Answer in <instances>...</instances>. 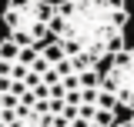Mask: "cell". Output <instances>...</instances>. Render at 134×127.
I'll list each match as a JSON object with an SVG mask.
<instances>
[{
	"label": "cell",
	"instance_id": "1",
	"mask_svg": "<svg viewBox=\"0 0 134 127\" xmlns=\"http://www.w3.org/2000/svg\"><path fill=\"white\" fill-rule=\"evenodd\" d=\"M127 10H111L104 0H60L54 3L47 24L50 40H57L64 54H87L97 63L107 60V40L124 33Z\"/></svg>",
	"mask_w": 134,
	"mask_h": 127
},
{
	"label": "cell",
	"instance_id": "2",
	"mask_svg": "<svg viewBox=\"0 0 134 127\" xmlns=\"http://www.w3.org/2000/svg\"><path fill=\"white\" fill-rule=\"evenodd\" d=\"M54 17V3L50 0H7L3 7V27L7 33L20 30L34 40V47H40L44 40H50L47 24Z\"/></svg>",
	"mask_w": 134,
	"mask_h": 127
},
{
	"label": "cell",
	"instance_id": "3",
	"mask_svg": "<svg viewBox=\"0 0 134 127\" xmlns=\"http://www.w3.org/2000/svg\"><path fill=\"white\" fill-rule=\"evenodd\" d=\"M100 90L117 100V107H127L134 114V47L107 57V70L100 74Z\"/></svg>",
	"mask_w": 134,
	"mask_h": 127
},
{
	"label": "cell",
	"instance_id": "4",
	"mask_svg": "<svg viewBox=\"0 0 134 127\" xmlns=\"http://www.w3.org/2000/svg\"><path fill=\"white\" fill-rule=\"evenodd\" d=\"M67 60H70V70H74V74H84V70H100V63L94 60V57H87V54H70Z\"/></svg>",
	"mask_w": 134,
	"mask_h": 127
},
{
	"label": "cell",
	"instance_id": "5",
	"mask_svg": "<svg viewBox=\"0 0 134 127\" xmlns=\"http://www.w3.org/2000/svg\"><path fill=\"white\" fill-rule=\"evenodd\" d=\"M40 57H44V60H47L50 67H54V63H60V60H64L67 54H64V47H60L57 40H50L47 47H40Z\"/></svg>",
	"mask_w": 134,
	"mask_h": 127
},
{
	"label": "cell",
	"instance_id": "6",
	"mask_svg": "<svg viewBox=\"0 0 134 127\" xmlns=\"http://www.w3.org/2000/svg\"><path fill=\"white\" fill-rule=\"evenodd\" d=\"M77 84H81V90H100V70H84V74H77Z\"/></svg>",
	"mask_w": 134,
	"mask_h": 127
},
{
	"label": "cell",
	"instance_id": "7",
	"mask_svg": "<svg viewBox=\"0 0 134 127\" xmlns=\"http://www.w3.org/2000/svg\"><path fill=\"white\" fill-rule=\"evenodd\" d=\"M91 124H94V127H114L117 124V111H94Z\"/></svg>",
	"mask_w": 134,
	"mask_h": 127
},
{
	"label": "cell",
	"instance_id": "8",
	"mask_svg": "<svg viewBox=\"0 0 134 127\" xmlns=\"http://www.w3.org/2000/svg\"><path fill=\"white\" fill-rule=\"evenodd\" d=\"M17 54H20V47H14L7 37L0 40V60H7V63H17Z\"/></svg>",
	"mask_w": 134,
	"mask_h": 127
},
{
	"label": "cell",
	"instance_id": "9",
	"mask_svg": "<svg viewBox=\"0 0 134 127\" xmlns=\"http://www.w3.org/2000/svg\"><path fill=\"white\" fill-rule=\"evenodd\" d=\"M37 57H40V47H24V50H20V54H17V63L30 70V63L37 60Z\"/></svg>",
	"mask_w": 134,
	"mask_h": 127
},
{
	"label": "cell",
	"instance_id": "10",
	"mask_svg": "<svg viewBox=\"0 0 134 127\" xmlns=\"http://www.w3.org/2000/svg\"><path fill=\"white\" fill-rule=\"evenodd\" d=\"M97 111H117V100L107 90H97Z\"/></svg>",
	"mask_w": 134,
	"mask_h": 127
},
{
	"label": "cell",
	"instance_id": "11",
	"mask_svg": "<svg viewBox=\"0 0 134 127\" xmlns=\"http://www.w3.org/2000/svg\"><path fill=\"white\" fill-rule=\"evenodd\" d=\"M54 74H57V77H60V80H64V77H70V74H74V70H70V60H67V57H64V60H60V63H54Z\"/></svg>",
	"mask_w": 134,
	"mask_h": 127
},
{
	"label": "cell",
	"instance_id": "12",
	"mask_svg": "<svg viewBox=\"0 0 134 127\" xmlns=\"http://www.w3.org/2000/svg\"><path fill=\"white\" fill-rule=\"evenodd\" d=\"M60 87H64L67 94H70V90H81V84H77V74H70V77H64V80H60Z\"/></svg>",
	"mask_w": 134,
	"mask_h": 127
},
{
	"label": "cell",
	"instance_id": "13",
	"mask_svg": "<svg viewBox=\"0 0 134 127\" xmlns=\"http://www.w3.org/2000/svg\"><path fill=\"white\" fill-rule=\"evenodd\" d=\"M10 94H14L17 100H20V97L27 94V87H24V84H20V80H10Z\"/></svg>",
	"mask_w": 134,
	"mask_h": 127
},
{
	"label": "cell",
	"instance_id": "14",
	"mask_svg": "<svg viewBox=\"0 0 134 127\" xmlns=\"http://www.w3.org/2000/svg\"><path fill=\"white\" fill-rule=\"evenodd\" d=\"M24 77H27V67L14 63V70H10V80H24Z\"/></svg>",
	"mask_w": 134,
	"mask_h": 127
},
{
	"label": "cell",
	"instance_id": "15",
	"mask_svg": "<svg viewBox=\"0 0 134 127\" xmlns=\"http://www.w3.org/2000/svg\"><path fill=\"white\" fill-rule=\"evenodd\" d=\"M64 87H60V84H54V87H50V100H64Z\"/></svg>",
	"mask_w": 134,
	"mask_h": 127
},
{
	"label": "cell",
	"instance_id": "16",
	"mask_svg": "<svg viewBox=\"0 0 134 127\" xmlns=\"http://www.w3.org/2000/svg\"><path fill=\"white\" fill-rule=\"evenodd\" d=\"M0 94H10V77H0Z\"/></svg>",
	"mask_w": 134,
	"mask_h": 127
},
{
	"label": "cell",
	"instance_id": "17",
	"mask_svg": "<svg viewBox=\"0 0 134 127\" xmlns=\"http://www.w3.org/2000/svg\"><path fill=\"white\" fill-rule=\"evenodd\" d=\"M114 127H134V114H131V117H127V120H117Z\"/></svg>",
	"mask_w": 134,
	"mask_h": 127
}]
</instances>
